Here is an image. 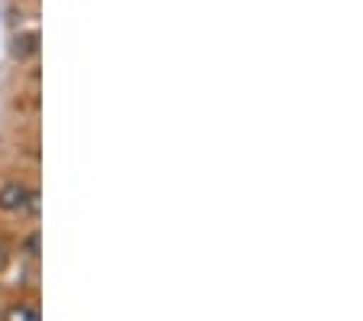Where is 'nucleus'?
I'll return each mask as SVG.
<instances>
[{
    "instance_id": "nucleus-1",
    "label": "nucleus",
    "mask_w": 363,
    "mask_h": 321,
    "mask_svg": "<svg viewBox=\"0 0 363 321\" xmlns=\"http://www.w3.org/2000/svg\"><path fill=\"white\" fill-rule=\"evenodd\" d=\"M39 205V191L26 182H7L0 188V211H33Z\"/></svg>"
},
{
    "instance_id": "nucleus-2",
    "label": "nucleus",
    "mask_w": 363,
    "mask_h": 321,
    "mask_svg": "<svg viewBox=\"0 0 363 321\" xmlns=\"http://www.w3.org/2000/svg\"><path fill=\"white\" fill-rule=\"evenodd\" d=\"M36 52H39V36L36 33H20V36H13V43H10V55H13L16 62L33 59Z\"/></svg>"
},
{
    "instance_id": "nucleus-3",
    "label": "nucleus",
    "mask_w": 363,
    "mask_h": 321,
    "mask_svg": "<svg viewBox=\"0 0 363 321\" xmlns=\"http://www.w3.org/2000/svg\"><path fill=\"white\" fill-rule=\"evenodd\" d=\"M4 321H39V312L33 305H13L4 315Z\"/></svg>"
},
{
    "instance_id": "nucleus-4",
    "label": "nucleus",
    "mask_w": 363,
    "mask_h": 321,
    "mask_svg": "<svg viewBox=\"0 0 363 321\" xmlns=\"http://www.w3.org/2000/svg\"><path fill=\"white\" fill-rule=\"evenodd\" d=\"M0 321H4V312H0Z\"/></svg>"
}]
</instances>
